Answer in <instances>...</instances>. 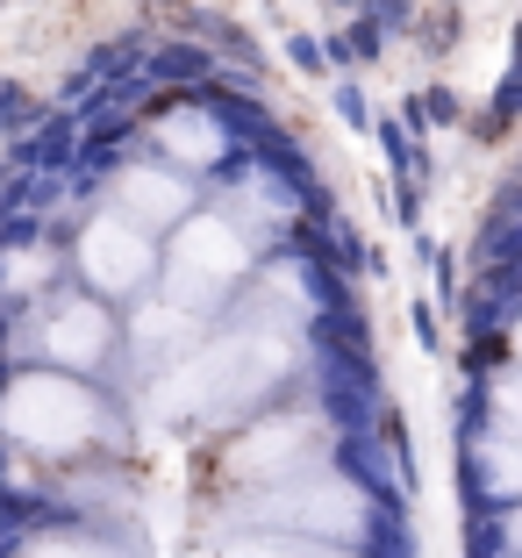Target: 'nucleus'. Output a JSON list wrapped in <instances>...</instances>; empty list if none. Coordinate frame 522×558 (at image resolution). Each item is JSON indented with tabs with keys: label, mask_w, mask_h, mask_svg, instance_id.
<instances>
[{
	"label": "nucleus",
	"mask_w": 522,
	"mask_h": 558,
	"mask_svg": "<svg viewBox=\"0 0 522 558\" xmlns=\"http://www.w3.org/2000/svg\"><path fill=\"white\" fill-rule=\"evenodd\" d=\"M294 365V344L272 337V329H236V337H215V344L186 351V359L165 365V379L150 387V409L158 423H208V415L251 409L265 387H279Z\"/></svg>",
	"instance_id": "nucleus-1"
},
{
	"label": "nucleus",
	"mask_w": 522,
	"mask_h": 558,
	"mask_svg": "<svg viewBox=\"0 0 522 558\" xmlns=\"http://www.w3.org/2000/svg\"><path fill=\"white\" fill-rule=\"evenodd\" d=\"M0 429L29 451H86L100 437V401L65 373H22L0 395Z\"/></svg>",
	"instance_id": "nucleus-2"
},
{
	"label": "nucleus",
	"mask_w": 522,
	"mask_h": 558,
	"mask_svg": "<svg viewBox=\"0 0 522 558\" xmlns=\"http://www.w3.org/2000/svg\"><path fill=\"white\" fill-rule=\"evenodd\" d=\"M244 515L265 530H301V537H359L365 494L337 473H287V480H265V494H251Z\"/></svg>",
	"instance_id": "nucleus-3"
},
{
	"label": "nucleus",
	"mask_w": 522,
	"mask_h": 558,
	"mask_svg": "<svg viewBox=\"0 0 522 558\" xmlns=\"http://www.w3.org/2000/svg\"><path fill=\"white\" fill-rule=\"evenodd\" d=\"M244 265H251V244L236 236V222H222V215H180L172 265H165L172 301H215V294H229V287L244 279Z\"/></svg>",
	"instance_id": "nucleus-4"
},
{
	"label": "nucleus",
	"mask_w": 522,
	"mask_h": 558,
	"mask_svg": "<svg viewBox=\"0 0 522 558\" xmlns=\"http://www.w3.org/2000/svg\"><path fill=\"white\" fill-rule=\"evenodd\" d=\"M323 444L329 437L315 415H272V423H258L251 437L229 444V473L236 480H287V473L323 459Z\"/></svg>",
	"instance_id": "nucleus-5"
},
{
	"label": "nucleus",
	"mask_w": 522,
	"mask_h": 558,
	"mask_svg": "<svg viewBox=\"0 0 522 558\" xmlns=\"http://www.w3.org/2000/svg\"><path fill=\"white\" fill-rule=\"evenodd\" d=\"M80 265H86V279H94L100 294H136L158 258H150L144 222H130V215H100L94 230L80 236Z\"/></svg>",
	"instance_id": "nucleus-6"
},
{
	"label": "nucleus",
	"mask_w": 522,
	"mask_h": 558,
	"mask_svg": "<svg viewBox=\"0 0 522 558\" xmlns=\"http://www.w3.org/2000/svg\"><path fill=\"white\" fill-rule=\"evenodd\" d=\"M114 208L130 215V222H180L194 201L172 172H150V165H130L122 180H114Z\"/></svg>",
	"instance_id": "nucleus-7"
},
{
	"label": "nucleus",
	"mask_w": 522,
	"mask_h": 558,
	"mask_svg": "<svg viewBox=\"0 0 522 558\" xmlns=\"http://www.w3.org/2000/svg\"><path fill=\"white\" fill-rule=\"evenodd\" d=\"M50 359H65L72 373H80V365H94L100 351H108V315L94 308V301H65V308L50 315Z\"/></svg>",
	"instance_id": "nucleus-8"
},
{
	"label": "nucleus",
	"mask_w": 522,
	"mask_h": 558,
	"mask_svg": "<svg viewBox=\"0 0 522 558\" xmlns=\"http://www.w3.org/2000/svg\"><path fill=\"white\" fill-rule=\"evenodd\" d=\"M208 558H351L329 551V537H301V530H258V537H229Z\"/></svg>",
	"instance_id": "nucleus-9"
},
{
	"label": "nucleus",
	"mask_w": 522,
	"mask_h": 558,
	"mask_svg": "<svg viewBox=\"0 0 522 558\" xmlns=\"http://www.w3.org/2000/svg\"><path fill=\"white\" fill-rule=\"evenodd\" d=\"M158 136L180 150L186 165H215V158H222V130H215L201 108H180V116H165V130H158Z\"/></svg>",
	"instance_id": "nucleus-10"
},
{
	"label": "nucleus",
	"mask_w": 522,
	"mask_h": 558,
	"mask_svg": "<svg viewBox=\"0 0 522 558\" xmlns=\"http://www.w3.org/2000/svg\"><path fill=\"white\" fill-rule=\"evenodd\" d=\"M487 480H494V494H522V437L515 429L487 437Z\"/></svg>",
	"instance_id": "nucleus-11"
},
{
	"label": "nucleus",
	"mask_w": 522,
	"mask_h": 558,
	"mask_svg": "<svg viewBox=\"0 0 522 558\" xmlns=\"http://www.w3.org/2000/svg\"><path fill=\"white\" fill-rule=\"evenodd\" d=\"M22 558H122V551H108V544H94V537H36Z\"/></svg>",
	"instance_id": "nucleus-12"
},
{
	"label": "nucleus",
	"mask_w": 522,
	"mask_h": 558,
	"mask_svg": "<svg viewBox=\"0 0 522 558\" xmlns=\"http://www.w3.org/2000/svg\"><path fill=\"white\" fill-rule=\"evenodd\" d=\"M494 415H501V429L522 437V379H501V387H494Z\"/></svg>",
	"instance_id": "nucleus-13"
},
{
	"label": "nucleus",
	"mask_w": 522,
	"mask_h": 558,
	"mask_svg": "<svg viewBox=\"0 0 522 558\" xmlns=\"http://www.w3.org/2000/svg\"><path fill=\"white\" fill-rule=\"evenodd\" d=\"M501 537H508V551H515V558H522V509H515V515H508V530H501Z\"/></svg>",
	"instance_id": "nucleus-14"
},
{
	"label": "nucleus",
	"mask_w": 522,
	"mask_h": 558,
	"mask_svg": "<svg viewBox=\"0 0 522 558\" xmlns=\"http://www.w3.org/2000/svg\"><path fill=\"white\" fill-rule=\"evenodd\" d=\"M515 359H522V323H515Z\"/></svg>",
	"instance_id": "nucleus-15"
}]
</instances>
